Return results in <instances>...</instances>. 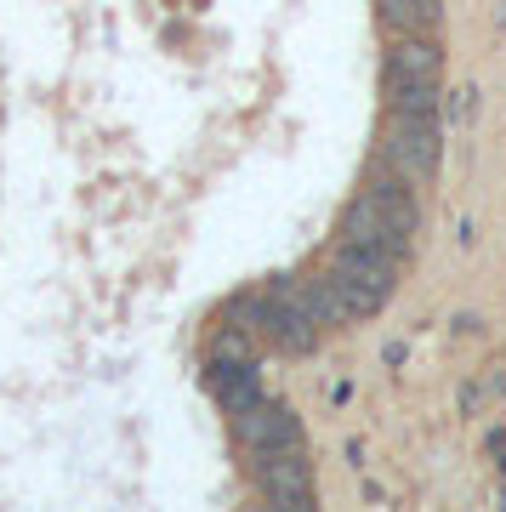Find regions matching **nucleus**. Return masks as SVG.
I'll use <instances>...</instances> for the list:
<instances>
[{
	"mask_svg": "<svg viewBox=\"0 0 506 512\" xmlns=\"http://www.w3.org/2000/svg\"><path fill=\"white\" fill-rule=\"evenodd\" d=\"M438 74H444V57H438L433 35H404L387 52V109L404 114H438Z\"/></svg>",
	"mask_w": 506,
	"mask_h": 512,
	"instance_id": "f257e3e1",
	"label": "nucleus"
},
{
	"mask_svg": "<svg viewBox=\"0 0 506 512\" xmlns=\"http://www.w3.org/2000/svg\"><path fill=\"white\" fill-rule=\"evenodd\" d=\"M325 274H330V285L342 291L347 319H370V313L393 296L398 262L393 256H376V251H359V245H336V256H330Z\"/></svg>",
	"mask_w": 506,
	"mask_h": 512,
	"instance_id": "f03ea898",
	"label": "nucleus"
},
{
	"mask_svg": "<svg viewBox=\"0 0 506 512\" xmlns=\"http://www.w3.org/2000/svg\"><path fill=\"white\" fill-rule=\"evenodd\" d=\"M438 154H444V137H438V114H404L387 109V126H381V160L404 171L416 188L433 183Z\"/></svg>",
	"mask_w": 506,
	"mask_h": 512,
	"instance_id": "7ed1b4c3",
	"label": "nucleus"
},
{
	"mask_svg": "<svg viewBox=\"0 0 506 512\" xmlns=\"http://www.w3.org/2000/svg\"><path fill=\"white\" fill-rule=\"evenodd\" d=\"M256 484H262V495H268L273 507H285V512L313 507L308 450H268V456H256Z\"/></svg>",
	"mask_w": 506,
	"mask_h": 512,
	"instance_id": "20e7f679",
	"label": "nucleus"
},
{
	"mask_svg": "<svg viewBox=\"0 0 506 512\" xmlns=\"http://www.w3.org/2000/svg\"><path fill=\"white\" fill-rule=\"evenodd\" d=\"M336 245H359V251L393 256V262L410 256V234H398L393 222H387V211H381L370 194H359V200L342 211V234H336Z\"/></svg>",
	"mask_w": 506,
	"mask_h": 512,
	"instance_id": "39448f33",
	"label": "nucleus"
},
{
	"mask_svg": "<svg viewBox=\"0 0 506 512\" xmlns=\"http://www.w3.org/2000/svg\"><path fill=\"white\" fill-rule=\"evenodd\" d=\"M239 439H245V450L251 456H268V450H302V421L290 416L285 404L273 399H256L245 416H234Z\"/></svg>",
	"mask_w": 506,
	"mask_h": 512,
	"instance_id": "423d86ee",
	"label": "nucleus"
},
{
	"mask_svg": "<svg viewBox=\"0 0 506 512\" xmlns=\"http://www.w3.org/2000/svg\"><path fill=\"white\" fill-rule=\"evenodd\" d=\"M438 12H444V0H376V18H381V29H387L393 40L433 35Z\"/></svg>",
	"mask_w": 506,
	"mask_h": 512,
	"instance_id": "0eeeda50",
	"label": "nucleus"
},
{
	"mask_svg": "<svg viewBox=\"0 0 506 512\" xmlns=\"http://www.w3.org/2000/svg\"><path fill=\"white\" fill-rule=\"evenodd\" d=\"M211 387H217V399H222L228 416H245L256 399H268L251 365H211Z\"/></svg>",
	"mask_w": 506,
	"mask_h": 512,
	"instance_id": "6e6552de",
	"label": "nucleus"
}]
</instances>
